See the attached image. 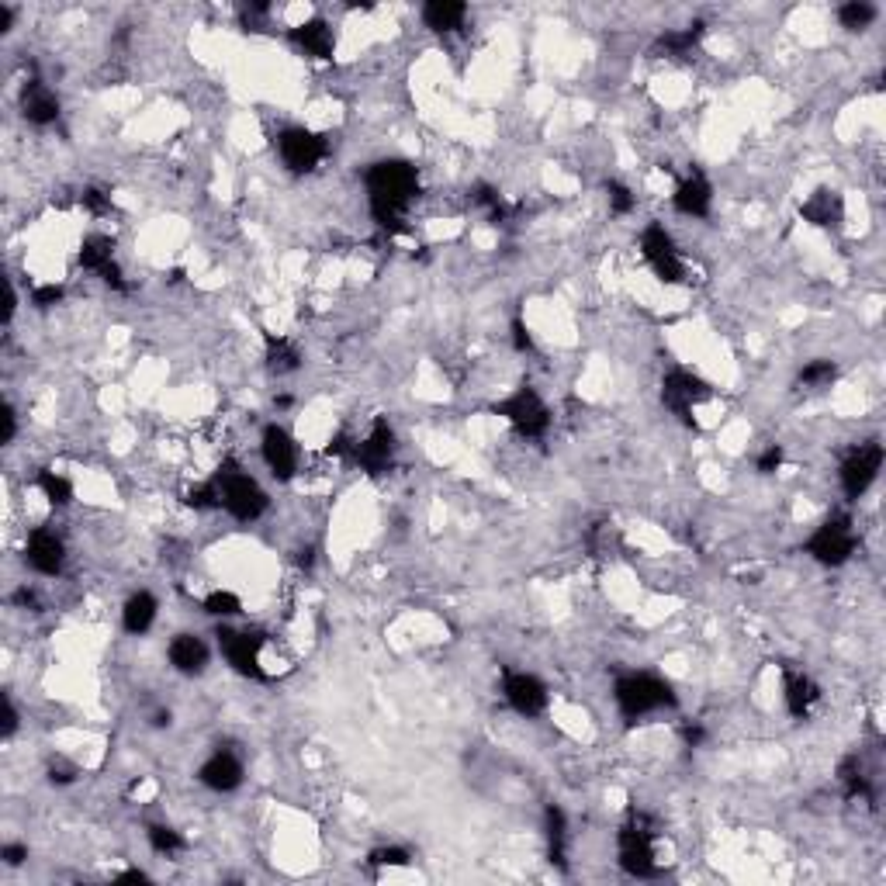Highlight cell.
I'll return each mask as SVG.
<instances>
[{
  "instance_id": "cell-1",
  "label": "cell",
  "mask_w": 886,
  "mask_h": 886,
  "mask_svg": "<svg viewBox=\"0 0 886 886\" xmlns=\"http://www.w3.org/2000/svg\"><path fill=\"white\" fill-rule=\"evenodd\" d=\"M364 187L374 225L388 236L409 232L405 215H409V205L419 194V170L409 160H378L367 167Z\"/></svg>"
},
{
  "instance_id": "cell-2",
  "label": "cell",
  "mask_w": 886,
  "mask_h": 886,
  "mask_svg": "<svg viewBox=\"0 0 886 886\" xmlns=\"http://www.w3.org/2000/svg\"><path fill=\"white\" fill-rule=\"evenodd\" d=\"M613 700H617V710L627 724H637V720L651 717V713L679 707V696H675L672 682H665L662 675L655 672L620 675V679L613 682Z\"/></svg>"
},
{
  "instance_id": "cell-3",
  "label": "cell",
  "mask_w": 886,
  "mask_h": 886,
  "mask_svg": "<svg viewBox=\"0 0 886 886\" xmlns=\"http://www.w3.org/2000/svg\"><path fill=\"white\" fill-rule=\"evenodd\" d=\"M212 485H215V495H219V509H225L232 520L253 523L267 513L270 499H267L264 485H260L250 471L239 468L236 461L222 464V468L212 475Z\"/></svg>"
},
{
  "instance_id": "cell-4",
  "label": "cell",
  "mask_w": 886,
  "mask_h": 886,
  "mask_svg": "<svg viewBox=\"0 0 886 886\" xmlns=\"http://www.w3.org/2000/svg\"><path fill=\"white\" fill-rule=\"evenodd\" d=\"M617 855H620L623 873L637 876V880H651V876L662 873V862H658V835L644 814L627 817V824H623L617 835Z\"/></svg>"
},
{
  "instance_id": "cell-5",
  "label": "cell",
  "mask_w": 886,
  "mask_h": 886,
  "mask_svg": "<svg viewBox=\"0 0 886 886\" xmlns=\"http://www.w3.org/2000/svg\"><path fill=\"white\" fill-rule=\"evenodd\" d=\"M492 412L506 419V423L527 440H540L551 430V409H547V402L540 399V392L533 385H520L513 395L495 402Z\"/></svg>"
},
{
  "instance_id": "cell-6",
  "label": "cell",
  "mask_w": 886,
  "mask_h": 886,
  "mask_svg": "<svg viewBox=\"0 0 886 886\" xmlns=\"http://www.w3.org/2000/svg\"><path fill=\"white\" fill-rule=\"evenodd\" d=\"M855 547H859V537H855L852 520H848V516H828V520L807 537L803 551H807V558H814L817 565L842 568L852 561Z\"/></svg>"
},
{
  "instance_id": "cell-7",
  "label": "cell",
  "mask_w": 886,
  "mask_h": 886,
  "mask_svg": "<svg viewBox=\"0 0 886 886\" xmlns=\"http://www.w3.org/2000/svg\"><path fill=\"white\" fill-rule=\"evenodd\" d=\"M277 156L291 174H312L322 167V160L329 156V142L319 132L305 129V125H288L277 135Z\"/></svg>"
},
{
  "instance_id": "cell-8",
  "label": "cell",
  "mask_w": 886,
  "mask_h": 886,
  "mask_svg": "<svg viewBox=\"0 0 886 886\" xmlns=\"http://www.w3.org/2000/svg\"><path fill=\"white\" fill-rule=\"evenodd\" d=\"M641 257L644 264L655 270V277L662 284H682L686 281V260H682L679 246H675L672 232L662 222L644 225L641 232Z\"/></svg>"
},
{
  "instance_id": "cell-9",
  "label": "cell",
  "mask_w": 886,
  "mask_h": 886,
  "mask_svg": "<svg viewBox=\"0 0 886 886\" xmlns=\"http://www.w3.org/2000/svg\"><path fill=\"white\" fill-rule=\"evenodd\" d=\"M219 651L225 655L232 672L246 675V679L264 682V634L260 630H232V627H219Z\"/></svg>"
},
{
  "instance_id": "cell-10",
  "label": "cell",
  "mask_w": 886,
  "mask_h": 886,
  "mask_svg": "<svg viewBox=\"0 0 886 886\" xmlns=\"http://www.w3.org/2000/svg\"><path fill=\"white\" fill-rule=\"evenodd\" d=\"M883 468V447L876 440L855 443L852 450L842 457V468H838V482H842L845 499H862L869 492V485L880 478Z\"/></svg>"
},
{
  "instance_id": "cell-11",
  "label": "cell",
  "mask_w": 886,
  "mask_h": 886,
  "mask_svg": "<svg viewBox=\"0 0 886 886\" xmlns=\"http://www.w3.org/2000/svg\"><path fill=\"white\" fill-rule=\"evenodd\" d=\"M395 430L392 423H388L385 416H378L371 423V430H367V437L354 440V450H350V464H357L364 475L378 478L385 475L388 468L395 464Z\"/></svg>"
},
{
  "instance_id": "cell-12",
  "label": "cell",
  "mask_w": 886,
  "mask_h": 886,
  "mask_svg": "<svg viewBox=\"0 0 886 886\" xmlns=\"http://www.w3.org/2000/svg\"><path fill=\"white\" fill-rule=\"evenodd\" d=\"M710 399V385L693 374L689 367H672V371L662 378V402L668 412L682 419V423L693 426V412L700 409L703 402Z\"/></svg>"
},
{
  "instance_id": "cell-13",
  "label": "cell",
  "mask_w": 886,
  "mask_h": 886,
  "mask_svg": "<svg viewBox=\"0 0 886 886\" xmlns=\"http://www.w3.org/2000/svg\"><path fill=\"white\" fill-rule=\"evenodd\" d=\"M260 457H264V464L277 482H291L298 471V461H302V450H298L295 437L281 423H270L264 426V437H260Z\"/></svg>"
},
{
  "instance_id": "cell-14",
  "label": "cell",
  "mask_w": 886,
  "mask_h": 886,
  "mask_svg": "<svg viewBox=\"0 0 886 886\" xmlns=\"http://www.w3.org/2000/svg\"><path fill=\"white\" fill-rule=\"evenodd\" d=\"M502 700L509 703V710H516L520 717H540L547 710V686L530 672H502Z\"/></svg>"
},
{
  "instance_id": "cell-15",
  "label": "cell",
  "mask_w": 886,
  "mask_h": 886,
  "mask_svg": "<svg viewBox=\"0 0 886 886\" xmlns=\"http://www.w3.org/2000/svg\"><path fill=\"white\" fill-rule=\"evenodd\" d=\"M25 565L39 575H59L66 565V544L56 530L35 527L25 540Z\"/></svg>"
},
{
  "instance_id": "cell-16",
  "label": "cell",
  "mask_w": 886,
  "mask_h": 886,
  "mask_svg": "<svg viewBox=\"0 0 886 886\" xmlns=\"http://www.w3.org/2000/svg\"><path fill=\"white\" fill-rule=\"evenodd\" d=\"M243 776H246L243 758H239L236 752H229V748H215L198 769V783L208 786L212 793L239 790V786H243Z\"/></svg>"
},
{
  "instance_id": "cell-17",
  "label": "cell",
  "mask_w": 886,
  "mask_h": 886,
  "mask_svg": "<svg viewBox=\"0 0 886 886\" xmlns=\"http://www.w3.org/2000/svg\"><path fill=\"white\" fill-rule=\"evenodd\" d=\"M672 208L679 215H689V219H707L713 208V184L703 170H689L686 177L679 180L672 194Z\"/></svg>"
},
{
  "instance_id": "cell-18",
  "label": "cell",
  "mask_w": 886,
  "mask_h": 886,
  "mask_svg": "<svg viewBox=\"0 0 886 886\" xmlns=\"http://www.w3.org/2000/svg\"><path fill=\"white\" fill-rule=\"evenodd\" d=\"M288 39L298 52H305V56L312 59H333L336 52V32L329 28V21L322 18H309L302 21V25H295L288 32Z\"/></svg>"
},
{
  "instance_id": "cell-19",
  "label": "cell",
  "mask_w": 886,
  "mask_h": 886,
  "mask_svg": "<svg viewBox=\"0 0 886 886\" xmlns=\"http://www.w3.org/2000/svg\"><path fill=\"white\" fill-rule=\"evenodd\" d=\"M167 658L180 675H201L208 668V662H212V651H208L205 637L177 634L174 641L167 644Z\"/></svg>"
},
{
  "instance_id": "cell-20",
  "label": "cell",
  "mask_w": 886,
  "mask_h": 886,
  "mask_svg": "<svg viewBox=\"0 0 886 886\" xmlns=\"http://www.w3.org/2000/svg\"><path fill=\"white\" fill-rule=\"evenodd\" d=\"M21 115H25V122L39 125V129H45V125H56L59 97L52 94L42 80H28V84L21 87Z\"/></svg>"
},
{
  "instance_id": "cell-21",
  "label": "cell",
  "mask_w": 886,
  "mask_h": 886,
  "mask_svg": "<svg viewBox=\"0 0 886 886\" xmlns=\"http://www.w3.org/2000/svg\"><path fill=\"white\" fill-rule=\"evenodd\" d=\"M783 700H786V710H790L797 720H803V717H810V710H814L817 700H821V686L803 672H786Z\"/></svg>"
},
{
  "instance_id": "cell-22",
  "label": "cell",
  "mask_w": 886,
  "mask_h": 886,
  "mask_svg": "<svg viewBox=\"0 0 886 886\" xmlns=\"http://www.w3.org/2000/svg\"><path fill=\"white\" fill-rule=\"evenodd\" d=\"M464 21H468V4H461V0H430V4H423V25L437 35L457 32V28H464Z\"/></svg>"
},
{
  "instance_id": "cell-23",
  "label": "cell",
  "mask_w": 886,
  "mask_h": 886,
  "mask_svg": "<svg viewBox=\"0 0 886 886\" xmlns=\"http://www.w3.org/2000/svg\"><path fill=\"white\" fill-rule=\"evenodd\" d=\"M800 215L807 219L810 225H821V229H831V225L842 222L845 215V205L842 198H838V191H828V187H821V191H814L807 201L800 205Z\"/></svg>"
},
{
  "instance_id": "cell-24",
  "label": "cell",
  "mask_w": 886,
  "mask_h": 886,
  "mask_svg": "<svg viewBox=\"0 0 886 886\" xmlns=\"http://www.w3.org/2000/svg\"><path fill=\"white\" fill-rule=\"evenodd\" d=\"M156 613H160L156 596H153V592H146V589H139V592H132V596L125 599L122 627L129 630V634L142 637V634H149V627L156 623Z\"/></svg>"
},
{
  "instance_id": "cell-25",
  "label": "cell",
  "mask_w": 886,
  "mask_h": 886,
  "mask_svg": "<svg viewBox=\"0 0 886 886\" xmlns=\"http://www.w3.org/2000/svg\"><path fill=\"white\" fill-rule=\"evenodd\" d=\"M544 835H547V859L558 869H568V817L561 807L544 810Z\"/></svg>"
},
{
  "instance_id": "cell-26",
  "label": "cell",
  "mask_w": 886,
  "mask_h": 886,
  "mask_svg": "<svg viewBox=\"0 0 886 886\" xmlns=\"http://www.w3.org/2000/svg\"><path fill=\"white\" fill-rule=\"evenodd\" d=\"M77 260H80V267H84V270L101 277L104 270L118 264V260H115V239L104 236V232H90L84 243H80Z\"/></svg>"
},
{
  "instance_id": "cell-27",
  "label": "cell",
  "mask_w": 886,
  "mask_h": 886,
  "mask_svg": "<svg viewBox=\"0 0 886 886\" xmlns=\"http://www.w3.org/2000/svg\"><path fill=\"white\" fill-rule=\"evenodd\" d=\"M264 360H267V371L270 374H291L302 367V350L288 340V336H264Z\"/></svg>"
},
{
  "instance_id": "cell-28",
  "label": "cell",
  "mask_w": 886,
  "mask_h": 886,
  "mask_svg": "<svg viewBox=\"0 0 886 886\" xmlns=\"http://www.w3.org/2000/svg\"><path fill=\"white\" fill-rule=\"evenodd\" d=\"M703 39V21H693V25L679 28V32H665L662 39L655 42L658 56H686L689 49H696Z\"/></svg>"
},
{
  "instance_id": "cell-29",
  "label": "cell",
  "mask_w": 886,
  "mask_h": 886,
  "mask_svg": "<svg viewBox=\"0 0 886 886\" xmlns=\"http://www.w3.org/2000/svg\"><path fill=\"white\" fill-rule=\"evenodd\" d=\"M838 378V364L835 360H810V364L800 367L797 374V388H803V392H821V388H831Z\"/></svg>"
},
{
  "instance_id": "cell-30",
  "label": "cell",
  "mask_w": 886,
  "mask_h": 886,
  "mask_svg": "<svg viewBox=\"0 0 886 886\" xmlns=\"http://www.w3.org/2000/svg\"><path fill=\"white\" fill-rule=\"evenodd\" d=\"M838 779H842L845 800H873V786H869V776L859 769V758H845L842 769H838Z\"/></svg>"
},
{
  "instance_id": "cell-31",
  "label": "cell",
  "mask_w": 886,
  "mask_h": 886,
  "mask_svg": "<svg viewBox=\"0 0 886 886\" xmlns=\"http://www.w3.org/2000/svg\"><path fill=\"white\" fill-rule=\"evenodd\" d=\"M35 485H39V492L45 495L49 506L66 509L73 502V482L66 475H59V471H42V475L35 478Z\"/></svg>"
},
{
  "instance_id": "cell-32",
  "label": "cell",
  "mask_w": 886,
  "mask_h": 886,
  "mask_svg": "<svg viewBox=\"0 0 886 886\" xmlns=\"http://www.w3.org/2000/svg\"><path fill=\"white\" fill-rule=\"evenodd\" d=\"M876 14L880 11H876L869 0H848V4L838 7V21H842V28H848V32H866L876 21Z\"/></svg>"
},
{
  "instance_id": "cell-33",
  "label": "cell",
  "mask_w": 886,
  "mask_h": 886,
  "mask_svg": "<svg viewBox=\"0 0 886 886\" xmlns=\"http://www.w3.org/2000/svg\"><path fill=\"white\" fill-rule=\"evenodd\" d=\"M201 610H205L208 617L229 620V617H239V613H243V599L229 589H212L205 599H201Z\"/></svg>"
},
{
  "instance_id": "cell-34",
  "label": "cell",
  "mask_w": 886,
  "mask_h": 886,
  "mask_svg": "<svg viewBox=\"0 0 886 886\" xmlns=\"http://www.w3.org/2000/svg\"><path fill=\"white\" fill-rule=\"evenodd\" d=\"M146 838H149V845H153V852H160V855H180L187 848V838L180 835L177 828H170V824H149V831H146Z\"/></svg>"
},
{
  "instance_id": "cell-35",
  "label": "cell",
  "mask_w": 886,
  "mask_h": 886,
  "mask_svg": "<svg viewBox=\"0 0 886 886\" xmlns=\"http://www.w3.org/2000/svg\"><path fill=\"white\" fill-rule=\"evenodd\" d=\"M471 201H475V205L488 215V222H495V225L506 222V205H502V194L495 191L492 184H478L475 198H471Z\"/></svg>"
},
{
  "instance_id": "cell-36",
  "label": "cell",
  "mask_w": 886,
  "mask_h": 886,
  "mask_svg": "<svg viewBox=\"0 0 886 886\" xmlns=\"http://www.w3.org/2000/svg\"><path fill=\"white\" fill-rule=\"evenodd\" d=\"M409 862H412V855H409V848H402V845H381L367 855V866H374V869H399V866H409Z\"/></svg>"
},
{
  "instance_id": "cell-37",
  "label": "cell",
  "mask_w": 886,
  "mask_h": 886,
  "mask_svg": "<svg viewBox=\"0 0 886 886\" xmlns=\"http://www.w3.org/2000/svg\"><path fill=\"white\" fill-rule=\"evenodd\" d=\"M606 198H610L613 215H630L637 208V194L627 184H620V180H606Z\"/></svg>"
},
{
  "instance_id": "cell-38",
  "label": "cell",
  "mask_w": 886,
  "mask_h": 886,
  "mask_svg": "<svg viewBox=\"0 0 886 886\" xmlns=\"http://www.w3.org/2000/svg\"><path fill=\"white\" fill-rule=\"evenodd\" d=\"M184 502L191 509H219V495H215V485H212V478H205V482H198V485H191L184 492Z\"/></svg>"
},
{
  "instance_id": "cell-39",
  "label": "cell",
  "mask_w": 886,
  "mask_h": 886,
  "mask_svg": "<svg viewBox=\"0 0 886 886\" xmlns=\"http://www.w3.org/2000/svg\"><path fill=\"white\" fill-rule=\"evenodd\" d=\"M80 205L87 208L94 219H104V215H111V194L101 191V187H84V194H80Z\"/></svg>"
},
{
  "instance_id": "cell-40",
  "label": "cell",
  "mask_w": 886,
  "mask_h": 886,
  "mask_svg": "<svg viewBox=\"0 0 886 886\" xmlns=\"http://www.w3.org/2000/svg\"><path fill=\"white\" fill-rule=\"evenodd\" d=\"M783 461H786V450L779 447V443H769V447H765L762 454H758L755 468L762 471V475H776V471L783 468Z\"/></svg>"
},
{
  "instance_id": "cell-41",
  "label": "cell",
  "mask_w": 886,
  "mask_h": 886,
  "mask_svg": "<svg viewBox=\"0 0 886 886\" xmlns=\"http://www.w3.org/2000/svg\"><path fill=\"white\" fill-rule=\"evenodd\" d=\"M32 302L39 305V309H52V305L63 302V284H39V288L32 291Z\"/></svg>"
},
{
  "instance_id": "cell-42",
  "label": "cell",
  "mask_w": 886,
  "mask_h": 886,
  "mask_svg": "<svg viewBox=\"0 0 886 886\" xmlns=\"http://www.w3.org/2000/svg\"><path fill=\"white\" fill-rule=\"evenodd\" d=\"M509 333H513V350H516V354H530V350H533V336H530V326L520 319V315L513 319Z\"/></svg>"
},
{
  "instance_id": "cell-43",
  "label": "cell",
  "mask_w": 886,
  "mask_h": 886,
  "mask_svg": "<svg viewBox=\"0 0 886 886\" xmlns=\"http://www.w3.org/2000/svg\"><path fill=\"white\" fill-rule=\"evenodd\" d=\"M0 859H4V866H21V862L28 859V845H21V842H7V845H0Z\"/></svg>"
},
{
  "instance_id": "cell-44",
  "label": "cell",
  "mask_w": 886,
  "mask_h": 886,
  "mask_svg": "<svg viewBox=\"0 0 886 886\" xmlns=\"http://www.w3.org/2000/svg\"><path fill=\"white\" fill-rule=\"evenodd\" d=\"M14 433H18V416H14V409L4 402V409H0V443H11Z\"/></svg>"
},
{
  "instance_id": "cell-45",
  "label": "cell",
  "mask_w": 886,
  "mask_h": 886,
  "mask_svg": "<svg viewBox=\"0 0 886 886\" xmlns=\"http://www.w3.org/2000/svg\"><path fill=\"white\" fill-rule=\"evenodd\" d=\"M73 779H77V769H73V765H63V762H52L49 765V783H56V786H70Z\"/></svg>"
},
{
  "instance_id": "cell-46",
  "label": "cell",
  "mask_w": 886,
  "mask_h": 886,
  "mask_svg": "<svg viewBox=\"0 0 886 886\" xmlns=\"http://www.w3.org/2000/svg\"><path fill=\"white\" fill-rule=\"evenodd\" d=\"M14 731H18V707H14V700L11 696H4V741L7 738H14Z\"/></svg>"
},
{
  "instance_id": "cell-47",
  "label": "cell",
  "mask_w": 886,
  "mask_h": 886,
  "mask_svg": "<svg viewBox=\"0 0 886 886\" xmlns=\"http://www.w3.org/2000/svg\"><path fill=\"white\" fill-rule=\"evenodd\" d=\"M11 599H14V603H18V606H25V610H39V599H35V592L28 589V585H21V589L14 592Z\"/></svg>"
},
{
  "instance_id": "cell-48",
  "label": "cell",
  "mask_w": 886,
  "mask_h": 886,
  "mask_svg": "<svg viewBox=\"0 0 886 886\" xmlns=\"http://www.w3.org/2000/svg\"><path fill=\"white\" fill-rule=\"evenodd\" d=\"M115 883H139L142 886V883H149V876L142 873V869H125V873L115 876Z\"/></svg>"
},
{
  "instance_id": "cell-49",
  "label": "cell",
  "mask_w": 886,
  "mask_h": 886,
  "mask_svg": "<svg viewBox=\"0 0 886 886\" xmlns=\"http://www.w3.org/2000/svg\"><path fill=\"white\" fill-rule=\"evenodd\" d=\"M682 738H686L689 745L696 748V745H703V738H707V731H703L700 724H693V727H686V731H682Z\"/></svg>"
},
{
  "instance_id": "cell-50",
  "label": "cell",
  "mask_w": 886,
  "mask_h": 886,
  "mask_svg": "<svg viewBox=\"0 0 886 886\" xmlns=\"http://www.w3.org/2000/svg\"><path fill=\"white\" fill-rule=\"evenodd\" d=\"M11 25H14V11L7 4H0V32H11Z\"/></svg>"
},
{
  "instance_id": "cell-51",
  "label": "cell",
  "mask_w": 886,
  "mask_h": 886,
  "mask_svg": "<svg viewBox=\"0 0 886 886\" xmlns=\"http://www.w3.org/2000/svg\"><path fill=\"white\" fill-rule=\"evenodd\" d=\"M153 727H170V710H160L153 717Z\"/></svg>"
}]
</instances>
